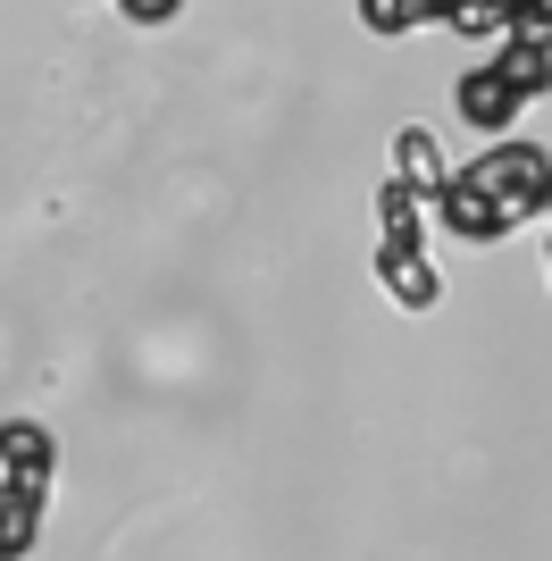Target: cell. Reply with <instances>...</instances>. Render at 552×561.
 Here are the masks:
<instances>
[{"instance_id":"1","label":"cell","mask_w":552,"mask_h":561,"mask_svg":"<svg viewBox=\"0 0 552 561\" xmlns=\"http://www.w3.org/2000/svg\"><path fill=\"white\" fill-rule=\"evenodd\" d=\"M544 202H552L544 142L503 135V142H485L469 168H444V185L427 193V218H444V234H460V243H503L528 218H544Z\"/></svg>"},{"instance_id":"2","label":"cell","mask_w":552,"mask_h":561,"mask_svg":"<svg viewBox=\"0 0 552 561\" xmlns=\"http://www.w3.org/2000/svg\"><path fill=\"white\" fill-rule=\"evenodd\" d=\"M544 93H552V43H536V34H503V43L485 50V68H460L452 110H460V126H478V135L503 142Z\"/></svg>"},{"instance_id":"3","label":"cell","mask_w":552,"mask_h":561,"mask_svg":"<svg viewBox=\"0 0 552 561\" xmlns=\"http://www.w3.org/2000/svg\"><path fill=\"white\" fill-rule=\"evenodd\" d=\"M377 285L402 310H436L444 302V268L427 260V202L402 176L377 185Z\"/></svg>"},{"instance_id":"4","label":"cell","mask_w":552,"mask_h":561,"mask_svg":"<svg viewBox=\"0 0 552 561\" xmlns=\"http://www.w3.org/2000/svg\"><path fill=\"white\" fill-rule=\"evenodd\" d=\"M50 469H59V445H50L34 420L0 427V561L34 553V537H43V503H50Z\"/></svg>"},{"instance_id":"5","label":"cell","mask_w":552,"mask_h":561,"mask_svg":"<svg viewBox=\"0 0 552 561\" xmlns=\"http://www.w3.org/2000/svg\"><path fill=\"white\" fill-rule=\"evenodd\" d=\"M444 25L469 43H503V34L552 43V0H444Z\"/></svg>"},{"instance_id":"6","label":"cell","mask_w":552,"mask_h":561,"mask_svg":"<svg viewBox=\"0 0 552 561\" xmlns=\"http://www.w3.org/2000/svg\"><path fill=\"white\" fill-rule=\"evenodd\" d=\"M393 176H402V185H411L418 202H427V193L444 185V151H436V126H402V135H393Z\"/></svg>"},{"instance_id":"7","label":"cell","mask_w":552,"mask_h":561,"mask_svg":"<svg viewBox=\"0 0 552 561\" xmlns=\"http://www.w3.org/2000/svg\"><path fill=\"white\" fill-rule=\"evenodd\" d=\"M368 34H418V25H444V0H360Z\"/></svg>"},{"instance_id":"8","label":"cell","mask_w":552,"mask_h":561,"mask_svg":"<svg viewBox=\"0 0 552 561\" xmlns=\"http://www.w3.org/2000/svg\"><path fill=\"white\" fill-rule=\"evenodd\" d=\"M126 25H176L184 18V0H110Z\"/></svg>"},{"instance_id":"9","label":"cell","mask_w":552,"mask_h":561,"mask_svg":"<svg viewBox=\"0 0 552 561\" xmlns=\"http://www.w3.org/2000/svg\"><path fill=\"white\" fill-rule=\"evenodd\" d=\"M544 227H552V202H544ZM544 268H552V243H544Z\"/></svg>"}]
</instances>
